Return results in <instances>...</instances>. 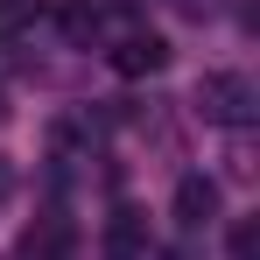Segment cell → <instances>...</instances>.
Instances as JSON below:
<instances>
[{
  "instance_id": "cell-1",
  "label": "cell",
  "mask_w": 260,
  "mask_h": 260,
  "mask_svg": "<svg viewBox=\"0 0 260 260\" xmlns=\"http://www.w3.org/2000/svg\"><path fill=\"white\" fill-rule=\"evenodd\" d=\"M197 113L211 120V127H253V113H260V91L253 78H239V71H204L197 78Z\"/></svg>"
},
{
  "instance_id": "cell-2",
  "label": "cell",
  "mask_w": 260,
  "mask_h": 260,
  "mask_svg": "<svg viewBox=\"0 0 260 260\" xmlns=\"http://www.w3.org/2000/svg\"><path fill=\"white\" fill-rule=\"evenodd\" d=\"M106 56H113L120 78H155V71H169V43H162V36H120Z\"/></svg>"
},
{
  "instance_id": "cell-3",
  "label": "cell",
  "mask_w": 260,
  "mask_h": 260,
  "mask_svg": "<svg viewBox=\"0 0 260 260\" xmlns=\"http://www.w3.org/2000/svg\"><path fill=\"white\" fill-rule=\"evenodd\" d=\"M169 211H176V225H183V232H204V225L218 218V183H211V176H183Z\"/></svg>"
},
{
  "instance_id": "cell-4",
  "label": "cell",
  "mask_w": 260,
  "mask_h": 260,
  "mask_svg": "<svg viewBox=\"0 0 260 260\" xmlns=\"http://www.w3.org/2000/svg\"><path fill=\"white\" fill-rule=\"evenodd\" d=\"M106 253L113 260H141L148 253V218L134 211V204H120V211L106 218Z\"/></svg>"
},
{
  "instance_id": "cell-5",
  "label": "cell",
  "mask_w": 260,
  "mask_h": 260,
  "mask_svg": "<svg viewBox=\"0 0 260 260\" xmlns=\"http://www.w3.org/2000/svg\"><path fill=\"white\" fill-rule=\"evenodd\" d=\"M63 28H71V43H91V36H99V14L78 0V7H63Z\"/></svg>"
},
{
  "instance_id": "cell-6",
  "label": "cell",
  "mask_w": 260,
  "mask_h": 260,
  "mask_svg": "<svg viewBox=\"0 0 260 260\" xmlns=\"http://www.w3.org/2000/svg\"><path fill=\"white\" fill-rule=\"evenodd\" d=\"M63 239H71V225H56V218H49L43 232H28V253H56Z\"/></svg>"
},
{
  "instance_id": "cell-7",
  "label": "cell",
  "mask_w": 260,
  "mask_h": 260,
  "mask_svg": "<svg viewBox=\"0 0 260 260\" xmlns=\"http://www.w3.org/2000/svg\"><path fill=\"white\" fill-rule=\"evenodd\" d=\"M232 260H253V218L232 225Z\"/></svg>"
},
{
  "instance_id": "cell-8",
  "label": "cell",
  "mask_w": 260,
  "mask_h": 260,
  "mask_svg": "<svg viewBox=\"0 0 260 260\" xmlns=\"http://www.w3.org/2000/svg\"><path fill=\"white\" fill-rule=\"evenodd\" d=\"M0 197H14V162L0 155Z\"/></svg>"
},
{
  "instance_id": "cell-9",
  "label": "cell",
  "mask_w": 260,
  "mask_h": 260,
  "mask_svg": "<svg viewBox=\"0 0 260 260\" xmlns=\"http://www.w3.org/2000/svg\"><path fill=\"white\" fill-rule=\"evenodd\" d=\"M7 120H14V106H7V91H0V127H7Z\"/></svg>"
}]
</instances>
